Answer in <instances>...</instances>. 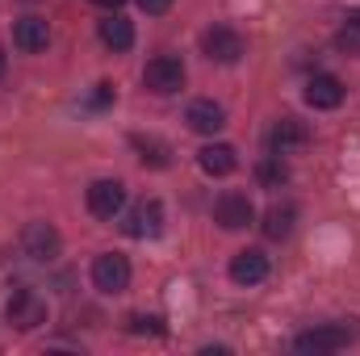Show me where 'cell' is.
Wrapping results in <instances>:
<instances>
[{"mask_svg":"<svg viewBox=\"0 0 360 356\" xmlns=\"http://www.w3.org/2000/svg\"><path fill=\"white\" fill-rule=\"evenodd\" d=\"M352 340H360V323L356 319H348V323H319V327H310V331H302L297 340H293V352H340V348H348Z\"/></svg>","mask_w":360,"mask_h":356,"instance_id":"cell-1","label":"cell"},{"mask_svg":"<svg viewBox=\"0 0 360 356\" xmlns=\"http://www.w3.org/2000/svg\"><path fill=\"white\" fill-rule=\"evenodd\" d=\"M4 314H8V323L17 327V331H34V327H42L46 323V302L34 293V289H13L8 293V306H4Z\"/></svg>","mask_w":360,"mask_h":356,"instance_id":"cell-2","label":"cell"},{"mask_svg":"<svg viewBox=\"0 0 360 356\" xmlns=\"http://www.w3.org/2000/svg\"><path fill=\"white\" fill-rule=\"evenodd\" d=\"M92 285L101 293H126L130 289V260L117 252H105L92 260Z\"/></svg>","mask_w":360,"mask_h":356,"instance_id":"cell-3","label":"cell"},{"mask_svg":"<svg viewBox=\"0 0 360 356\" xmlns=\"http://www.w3.org/2000/svg\"><path fill=\"white\" fill-rule=\"evenodd\" d=\"M201 51H205V59H214V63H239V59H243V38H239V30H231V25H210V30L201 34Z\"/></svg>","mask_w":360,"mask_h":356,"instance_id":"cell-4","label":"cell"},{"mask_svg":"<svg viewBox=\"0 0 360 356\" xmlns=\"http://www.w3.org/2000/svg\"><path fill=\"white\" fill-rule=\"evenodd\" d=\"M143 84H147L151 92H160V96L180 92L184 89V63H180L176 55H160V59H151V63L143 68Z\"/></svg>","mask_w":360,"mask_h":356,"instance_id":"cell-5","label":"cell"},{"mask_svg":"<svg viewBox=\"0 0 360 356\" xmlns=\"http://www.w3.org/2000/svg\"><path fill=\"white\" fill-rule=\"evenodd\" d=\"M214 222L222 231H243V227L256 222V205L248 201V193H222L214 201Z\"/></svg>","mask_w":360,"mask_h":356,"instance_id":"cell-6","label":"cell"},{"mask_svg":"<svg viewBox=\"0 0 360 356\" xmlns=\"http://www.w3.org/2000/svg\"><path fill=\"white\" fill-rule=\"evenodd\" d=\"M21 252H25L30 260H38V265H51V260L59 256V231H55L51 222H30V227L21 231Z\"/></svg>","mask_w":360,"mask_h":356,"instance_id":"cell-7","label":"cell"},{"mask_svg":"<svg viewBox=\"0 0 360 356\" xmlns=\"http://www.w3.org/2000/svg\"><path fill=\"white\" fill-rule=\"evenodd\" d=\"M122 231H126L130 239H155V235L164 231V205H160V201H139V205L126 214Z\"/></svg>","mask_w":360,"mask_h":356,"instance_id":"cell-8","label":"cell"},{"mask_svg":"<svg viewBox=\"0 0 360 356\" xmlns=\"http://www.w3.org/2000/svg\"><path fill=\"white\" fill-rule=\"evenodd\" d=\"M306 143H310V126L297 122V117H281V122L272 126V134H269L272 155H297Z\"/></svg>","mask_w":360,"mask_h":356,"instance_id":"cell-9","label":"cell"},{"mask_svg":"<svg viewBox=\"0 0 360 356\" xmlns=\"http://www.w3.org/2000/svg\"><path fill=\"white\" fill-rule=\"evenodd\" d=\"M126 205V184L122 180H96L89 189V210L96 218H113Z\"/></svg>","mask_w":360,"mask_h":356,"instance_id":"cell-10","label":"cell"},{"mask_svg":"<svg viewBox=\"0 0 360 356\" xmlns=\"http://www.w3.org/2000/svg\"><path fill=\"white\" fill-rule=\"evenodd\" d=\"M269 276V256L260 248H243L235 260H231V281L235 285H260Z\"/></svg>","mask_w":360,"mask_h":356,"instance_id":"cell-11","label":"cell"},{"mask_svg":"<svg viewBox=\"0 0 360 356\" xmlns=\"http://www.w3.org/2000/svg\"><path fill=\"white\" fill-rule=\"evenodd\" d=\"M184 122H188V130H197V134H218V130L226 126V109H222L218 101H193L188 113H184Z\"/></svg>","mask_w":360,"mask_h":356,"instance_id":"cell-12","label":"cell"},{"mask_svg":"<svg viewBox=\"0 0 360 356\" xmlns=\"http://www.w3.org/2000/svg\"><path fill=\"white\" fill-rule=\"evenodd\" d=\"M197 164H201L205 177H231L239 168V155H235L231 143H210V147L197 151Z\"/></svg>","mask_w":360,"mask_h":356,"instance_id":"cell-13","label":"cell"},{"mask_svg":"<svg viewBox=\"0 0 360 356\" xmlns=\"http://www.w3.org/2000/svg\"><path fill=\"white\" fill-rule=\"evenodd\" d=\"M13 42H17V51L38 55V51H46L51 30H46V21H42V17H21V21L13 25Z\"/></svg>","mask_w":360,"mask_h":356,"instance_id":"cell-14","label":"cell"},{"mask_svg":"<svg viewBox=\"0 0 360 356\" xmlns=\"http://www.w3.org/2000/svg\"><path fill=\"white\" fill-rule=\"evenodd\" d=\"M306 105H314V109H335V105H344V84L335 80V76H310V84H306Z\"/></svg>","mask_w":360,"mask_h":356,"instance_id":"cell-15","label":"cell"},{"mask_svg":"<svg viewBox=\"0 0 360 356\" xmlns=\"http://www.w3.org/2000/svg\"><path fill=\"white\" fill-rule=\"evenodd\" d=\"M96 30H101V42H105L109 51H130V46H134V25H130L126 17H117V13H109Z\"/></svg>","mask_w":360,"mask_h":356,"instance_id":"cell-16","label":"cell"},{"mask_svg":"<svg viewBox=\"0 0 360 356\" xmlns=\"http://www.w3.org/2000/svg\"><path fill=\"white\" fill-rule=\"evenodd\" d=\"M130 143H134V151H139V160H143L147 168H168V164H172V147H168L164 139H143V134H134Z\"/></svg>","mask_w":360,"mask_h":356,"instance_id":"cell-17","label":"cell"},{"mask_svg":"<svg viewBox=\"0 0 360 356\" xmlns=\"http://www.w3.org/2000/svg\"><path fill=\"white\" fill-rule=\"evenodd\" d=\"M293 218H297L293 205H272L269 214H264V235H269V239H285V235L293 231Z\"/></svg>","mask_w":360,"mask_h":356,"instance_id":"cell-18","label":"cell"},{"mask_svg":"<svg viewBox=\"0 0 360 356\" xmlns=\"http://www.w3.org/2000/svg\"><path fill=\"white\" fill-rule=\"evenodd\" d=\"M126 331L130 336H164V319H155V314H130Z\"/></svg>","mask_w":360,"mask_h":356,"instance_id":"cell-19","label":"cell"},{"mask_svg":"<svg viewBox=\"0 0 360 356\" xmlns=\"http://www.w3.org/2000/svg\"><path fill=\"white\" fill-rule=\"evenodd\" d=\"M335 46H340L344 55H360V25H352V21H348V25L335 34Z\"/></svg>","mask_w":360,"mask_h":356,"instance_id":"cell-20","label":"cell"},{"mask_svg":"<svg viewBox=\"0 0 360 356\" xmlns=\"http://www.w3.org/2000/svg\"><path fill=\"white\" fill-rule=\"evenodd\" d=\"M260 180H264V184H281V180H285V164H281V155H269V160L260 164Z\"/></svg>","mask_w":360,"mask_h":356,"instance_id":"cell-21","label":"cell"},{"mask_svg":"<svg viewBox=\"0 0 360 356\" xmlns=\"http://www.w3.org/2000/svg\"><path fill=\"white\" fill-rule=\"evenodd\" d=\"M139 8H143V13H151V17H160V13H168V8H172V0H139Z\"/></svg>","mask_w":360,"mask_h":356,"instance_id":"cell-22","label":"cell"},{"mask_svg":"<svg viewBox=\"0 0 360 356\" xmlns=\"http://www.w3.org/2000/svg\"><path fill=\"white\" fill-rule=\"evenodd\" d=\"M113 101V89L109 84H96V92H92V105H109Z\"/></svg>","mask_w":360,"mask_h":356,"instance_id":"cell-23","label":"cell"},{"mask_svg":"<svg viewBox=\"0 0 360 356\" xmlns=\"http://www.w3.org/2000/svg\"><path fill=\"white\" fill-rule=\"evenodd\" d=\"M96 4H105V8H117V4H126V0H96Z\"/></svg>","mask_w":360,"mask_h":356,"instance_id":"cell-24","label":"cell"},{"mask_svg":"<svg viewBox=\"0 0 360 356\" xmlns=\"http://www.w3.org/2000/svg\"><path fill=\"white\" fill-rule=\"evenodd\" d=\"M348 21H352V25H360V8H352V13H348Z\"/></svg>","mask_w":360,"mask_h":356,"instance_id":"cell-25","label":"cell"},{"mask_svg":"<svg viewBox=\"0 0 360 356\" xmlns=\"http://www.w3.org/2000/svg\"><path fill=\"white\" fill-rule=\"evenodd\" d=\"M0 76H4V51H0Z\"/></svg>","mask_w":360,"mask_h":356,"instance_id":"cell-26","label":"cell"}]
</instances>
